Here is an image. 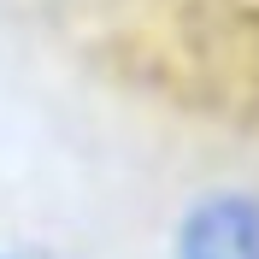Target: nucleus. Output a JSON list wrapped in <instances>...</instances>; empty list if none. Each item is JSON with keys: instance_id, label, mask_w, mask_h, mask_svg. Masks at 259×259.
<instances>
[{"instance_id": "nucleus-1", "label": "nucleus", "mask_w": 259, "mask_h": 259, "mask_svg": "<svg viewBox=\"0 0 259 259\" xmlns=\"http://www.w3.org/2000/svg\"><path fill=\"white\" fill-rule=\"evenodd\" d=\"M177 259H259V194H200L177 224Z\"/></svg>"}]
</instances>
